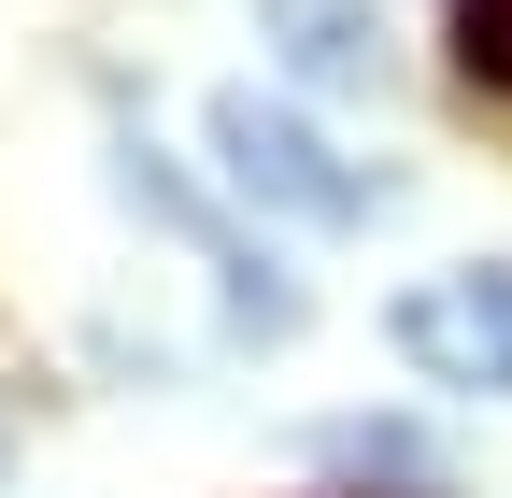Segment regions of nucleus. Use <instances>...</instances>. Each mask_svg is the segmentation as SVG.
<instances>
[{
    "mask_svg": "<svg viewBox=\"0 0 512 498\" xmlns=\"http://www.w3.org/2000/svg\"><path fill=\"white\" fill-rule=\"evenodd\" d=\"M214 171L242 185L256 214H299V228H370L384 200H399V185H384V171H356L328 129H313V114L256 100V86H228V100H214Z\"/></svg>",
    "mask_w": 512,
    "mask_h": 498,
    "instance_id": "obj_1",
    "label": "nucleus"
},
{
    "mask_svg": "<svg viewBox=\"0 0 512 498\" xmlns=\"http://www.w3.org/2000/svg\"><path fill=\"white\" fill-rule=\"evenodd\" d=\"M114 185H128V200H143L157 228H185V242L214 257V285H228V328H242V342H285V328H299V285L256 257V242H242V228H228V214H214V200H200V185H185L157 143H114Z\"/></svg>",
    "mask_w": 512,
    "mask_h": 498,
    "instance_id": "obj_2",
    "label": "nucleus"
},
{
    "mask_svg": "<svg viewBox=\"0 0 512 498\" xmlns=\"http://www.w3.org/2000/svg\"><path fill=\"white\" fill-rule=\"evenodd\" d=\"M399 356L427 385H470V399H512V257L484 271H441L399 299Z\"/></svg>",
    "mask_w": 512,
    "mask_h": 498,
    "instance_id": "obj_3",
    "label": "nucleus"
},
{
    "mask_svg": "<svg viewBox=\"0 0 512 498\" xmlns=\"http://www.w3.org/2000/svg\"><path fill=\"white\" fill-rule=\"evenodd\" d=\"M256 29L285 43L299 86H328V100H399V43H384L370 0H256Z\"/></svg>",
    "mask_w": 512,
    "mask_h": 498,
    "instance_id": "obj_4",
    "label": "nucleus"
},
{
    "mask_svg": "<svg viewBox=\"0 0 512 498\" xmlns=\"http://www.w3.org/2000/svg\"><path fill=\"white\" fill-rule=\"evenodd\" d=\"M456 72L484 100H512V0H456Z\"/></svg>",
    "mask_w": 512,
    "mask_h": 498,
    "instance_id": "obj_5",
    "label": "nucleus"
}]
</instances>
